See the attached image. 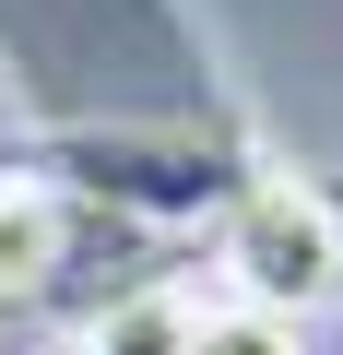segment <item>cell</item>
I'll return each mask as SVG.
<instances>
[{
  "label": "cell",
  "mask_w": 343,
  "mask_h": 355,
  "mask_svg": "<svg viewBox=\"0 0 343 355\" xmlns=\"http://www.w3.org/2000/svg\"><path fill=\"white\" fill-rule=\"evenodd\" d=\"M225 296L249 308H284V320H319L343 296V214L308 190V178H249L225 202Z\"/></svg>",
  "instance_id": "obj_1"
},
{
  "label": "cell",
  "mask_w": 343,
  "mask_h": 355,
  "mask_svg": "<svg viewBox=\"0 0 343 355\" xmlns=\"http://www.w3.org/2000/svg\"><path fill=\"white\" fill-rule=\"evenodd\" d=\"M48 166H71L60 178L71 202H118V214H154V225H202V214H225L249 190V178L213 142H190V130H71Z\"/></svg>",
  "instance_id": "obj_2"
},
{
  "label": "cell",
  "mask_w": 343,
  "mask_h": 355,
  "mask_svg": "<svg viewBox=\"0 0 343 355\" xmlns=\"http://www.w3.org/2000/svg\"><path fill=\"white\" fill-rule=\"evenodd\" d=\"M71 261V190L60 178H0V296H36Z\"/></svg>",
  "instance_id": "obj_3"
},
{
  "label": "cell",
  "mask_w": 343,
  "mask_h": 355,
  "mask_svg": "<svg viewBox=\"0 0 343 355\" xmlns=\"http://www.w3.org/2000/svg\"><path fill=\"white\" fill-rule=\"evenodd\" d=\"M190 320H202L190 284H130L71 331V355H190Z\"/></svg>",
  "instance_id": "obj_4"
},
{
  "label": "cell",
  "mask_w": 343,
  "mask_h": 355,
  "mask_svg": "<svg viewBox=\"0 0 343 355\" xmlns=\"http://www.w3.org/2000/svg\"><path fill=\"white\" fill-rule=\"evenodd\" d=\"M190 355H308V320L225 296V308H202V320H190Z\"/></svg>",
  "instance_id": "obj_5"
}]
</instances>
